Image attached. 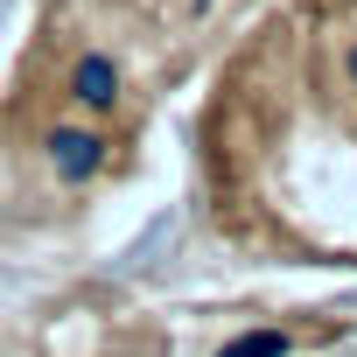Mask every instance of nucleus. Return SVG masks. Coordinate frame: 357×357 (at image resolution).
I'll return each instance as SVG.
<instances>
[{"instance_id":"nucleus-4","label":"nucleus","mask_w":357,"mask_h":357,"mask_svg":"<svg viewBox=\"0 0 357 357\" xmlns=\"http://www.w3.org/2000/svg\"><path fill=\"white\" fill-rule=\"evenodd\" d=\"M350 77H357V50H350Z\"/></svg>"},{"instance_id":"nucleus-2","label":"nucleus","mask_w":357,"mask_h":357,"mask_svg":"<svg viewBox=\"0 0 357 357\" xmlns=\"http://www.w3.org/2000/svg\"><path fill=\"white\" fill-rule=\"evenodd\" d=\"M70 98H77L84 112H112V105H119V63L98 56V50H84V56L70 63Z\"/></svg>"},{"instance_id":"nucleus-3","label":"nucleus","mask_w":357,"mask_h":357,"mask_svg":"<svg viewBox=\"0 0 357 357\" xmlns=\"http://www.w3.org/2000/svg\"><path fill=\"white\" fill-rule=\"evenodd\" d=\"M287 350V336H273V329H259V336H245V343H231L225 357H280Z\"/></svg>"},{"instance_id":"nucleus-1","label":"nucleus","mask_w":357,"mask_h":357,"mask_svg":"<svg viewBox=\"0 0 357 357\" xmlns=\"http://www.w3.org/2000/svg\"><path fill=\"white\" fill-rule=\"evenodd\" d=\"M43 147H50L56 175H70V183H84V175H98V168H105V140H98L91 126H56Z\"/></svg>"}]
</instances>
